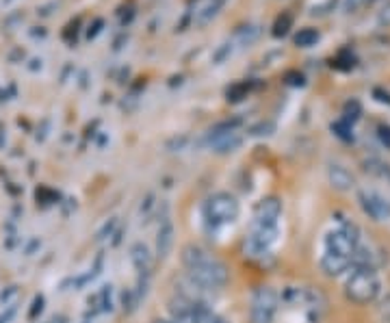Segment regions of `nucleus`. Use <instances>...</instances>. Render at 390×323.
I'll use <instances>...</instances> for the list:
<instances>
[{
    "instance_id": "nucleus-9",
    "label": "nucleus",
    "mask_w": 390,
    "mask_h": 323,
    "mask_svg": "<svg viewBox=\"0 0 390 323\" xmlns=\"http://www.w3.org/2000/svg\"><path fill=\"white\" fill-rule=\"evenodd\" d=\"M171 245H174V224L169 217H165L159 226V235H156V256L161 260L167 258Z\"/></svg>"
},
{
    "instance_id": "nucleus-4",
    "label": "nucleus",
    "mask_w": 390,
    "mask_h": 323,
    "mask_svg": "<svg viewBox=\"0 0 390 323\" xmlns=\"http://www.w3.org/2000/svg\"><path fill=\"white\" fill-rule=\"evenodd\" d=\"M280 306L277 291L271 286H258L252 295V306H249V321L252 323H273Z\"/></svg>"
},
{
    "instance_id": "nucleus-17",
    "label": "nucleus",
    "mask_w": 390,
    "mask_h": 323,
    "mask_svg": "<svg viewBox=\"0 0 390 323\" xmlns=\"http://www.w3.org/2000/svg\"><path fill=\"white\" fill-rule=\"evenodd\" d=\"M258 35H260L258 26H252V24H249V26H243V28H239V33H237V37L241 39V43H243V46L254 43Z\"/></svg>"
},
{
    "instance_id": "nucleus-7",
    "label": "nucleus",
    "mask_w": 390,
    "mask_h": 323,
    "mask_svg": "<svg viewBox=\"0 0 390 323\" xmlns=\"http://www.w3.org/2000/svg\"><path fill=\"white\" fill-rule=\"evenodd\" d=\"M280 215H282V202L277 197H264L256 204L254 211V224L262 226H277Z\"/></svg>"
},
{
    "instance_id": "nucleus-11",
    "label": "nucleus",
    "mask_w": 390,
    "mask_h": 323,
    "mask_svg": "<svg viewBox=\"0 0 390 323\" xmlns=\"http://www.w3.org/2000/svg\"><path fill=\"white\" fill-rule=\"evenodd\" d=\"M130 258H133V263H135V267H137V271L142 273V275H150V267H152V263H150V252H148V248L146 245H142V243H137L135 248L130 250Z\"/></svg>"
},
{
    "instance_id": "nucleus-21",
    "label": "nucleus",
    "mask_w": 390,
    "mask_h": 323,
    "mask_svg": "<svg viewBox=\"0 0 390 323\" xmlns=\"http://www.w3.org/2000/svg\"><path fill=\"white\" fill-rule=\"evenodd\" d=\"M378 137H380L382 146H386V150H390V126L388 124L378 126Z\"/></svg>"
},
{
    "instance_id": "nucleus-25",
    "label": "nucleus",
    "mask_w": 390,
    "mask_h": 323,
    "mask_svg": "<svg viewBox=\"0 0 390 323\" xmlns=\"http://www.w3.org/2000/svg\"><path fill=\"white\" fill-rule=\"evenodd\" d=\"M373 94L378 96V100H380V102H386V104H390V94H386V91H382V89H376V91H373Z\"/></svg>"
},
{
    "instance_id": "nucleus-14",
    "label": "nucleus",
    "mask_w": 390,
    "mask_h": 323,
    "mask_svg": "<svg viewBox=\"0 0 390 323\" xmlns=\"http://www.w3.org/2000/svg\"><path fill=\"white\" fill-rule=\"evenodd\" d=\"M319 39L321 35L317 28H302L300 33L295 35V46H300V48H312Z\"/></svg>"
},
{
    "instance_id": "nucleus-15",
    "label": "nucleus",
    "mask_w": 390,
    "mask_h": 323,
    "mask_svg": "<svg viewBox=\"0 0 390 323\" xmlns=\"http://www.w3.org/2000/svg\"><path fill=\"white\" fill-rule=\"evenodd\" d=\"M195 323H230V321H226L224 317L213 313L204 302H199L197 311H195Z\"/></svg>"
},
{
    "instance_id": "nucleus-16",
    "label": "nucleus",
    "mask_w": 390,
    "mask_h": 323,
    "mask_svg": "<svg viewBox=\"0 0 390 323\" xmlns=\"http://www.w3.org/2000/svg\"><path fill=\"white\" fill-rule=\"evenodd\" d=\"M342 121H347V124H353V121H358L360 119V115H362V106H360V102L358 100H349L347 104H345V109H342Z\"/></svg>"
},
{
    "instance_id": "nucleus-23",
    "label": "nucleus",
    "mask_w": 390,
    "mask_h": 323,
    "mask_svg": "<svg viewBox=\"0 0 390 323\" xmlns=\"http://www.w3.org/2000/svg\"><path fill=\"white\" fill-rule=\"evenodd\" d=\"M41 311H43V297L37 295V297L33 300V309H30V313H28V319H35L37 313H41Z\"/></svg>"
},
{
    "instance_id": "nucleus-2",
    "label": "nucleus",
    "mask_w": 390,
    "mask_h": 323,
    "mask_svg": "<svg viewBox=\"0 0 390 323\" xmlns=\"http://www.w3.org/2000/svg\"><path fill=\"white\" fill-rule=\"evenodd\" d=\"M380 293H382V280L376 269H353L345 282L347 300L358 306L376 302Z\"/></svg>"
},
{
    "instance_id": "nucleus-19",
    "label": "nucleus",
    "mask_w": 390,
    "mask_h": 323,
    "mask_svg": "<svg viewBox=\"0 0 390 323\" xmlns=\"http://www.w3.org/2000/svg\"><path fill=\"white\" fill-rule=\"evenodd\" d=\"M364 165H367V172H373V174H378V176L390 180V165H384L382 161H376V159H373V161H367Z\"/></svg>"
},
{
    "instance_id": "nucleus-3",
    "label": "nucleus",
    "mask_w": 390,
    "mask_h": 323,
    "mask_svg": "<svg viewBox=\"0 0 390 323\" xmlns=\"http://www.w3.org/2000/svg\"><path fill=\"white\" fill-rule=\"evenodd\" d=\"M239 213H241L239 199L234 197L232 193H226V191L213 193L204 202V217L213 228L232 224L234 219L239 217Z\"/></svg>"
},
{
    "instance_id": "nucleus-10",
    "label": "nucleus",
    "mask_w": 390,
    "mask_h": 323,
    "mask_svg": "<svg viewBox=\"0 0 390 323\" xmlns=\"http://www.w3.org/2000/svg\"><path fill=\"white\" fill-rule=\"evenodd\" d=\"M351 267V258H345V256H336V254H323L321 258V269L327 273V275H340L342 271H347Z\"/></svg>"
},
{
    "instance_id": "nucleus-13",
    "label": "nucleus",
    "mask_w": 390,
    "mask_h": 323,
    "mask_svg": "<svg viewBox=\"0 0 390 323\" xmlns=\"http://www.w3.org/2000/svg\"><path fill=\"white\" fill-rule=\"evenodd\" d=\"M293 22H295V18H293V13L291 11H282L277 15V20L273 22V37H284V35H289V30L293 28Z\"/></svg>"
},
{
    "instance_id": "nucleus-27",
    "label": "nucleus",
    "mask_w": 390,
    "mask_h": 323,
    "mask_svg": "<svg viewBox=\"0 0 390 323\" xmlns=\"http://www.w3.org/2000/svg\"><path fill=\"white\" fill-rule=\"evenodd\" d=\"M152 323H176L174 319H154Z\"/></svg>"
},
{
    "instance_id": "nucleus-6",
    "label": "nucleus",
    "mask_w": 390,
    "mask_h": 323,
    "mask_svg": "<svg viewBox=\"0 0 390 323\" xmlns=\"http://www.w3.org/2000/svg\"><path fill=\"white\" fill-rule=\"evenodd\" d=\"M237 126V121L234 124H222L217 126L215 130H211V137H208V144L215 152H220V155H228V152H234L239 146H241V135L234 130Z\"/></svg>"
},
{
    "instance_id": "nucleus-24",
    "label": "nucleus",
    "mask_w": 390,
    "mask_h": 323,
    "mask_svg": "<svg viewBox=\"0 0 390 323\" xmlns=\"http://www.w3.org/2000/svg\"><path fill=\"white\" fill-rule=\"evenodd\" d=\"M286 79H289L291 85H304V76L298 74V72H289V74H286Z\"/></svg>"
},
{
    "instance_id": "nucleus-22",
    "label": "nucleus",
    "mask_w": 390,
    "mask_h": 323,
    "mask_svg": "<svg viewBox=\"0 0 390 323\" xmlns=\"http://www.w3.org/2000/svg\"><path fill=\"white\" fill-rule=\"evenodd\" d=\"M378 24L380 26H390V0L382 7V11L378 13Z\"/></svg>"
},
{
    "instance_id": "nucleus-8",
    "label": "nucleus",
    "mask_w": 390,
    "mask_h": 323,
    "mask_svg": "<svg viewBox=\"0 0 390 323\" xmlns=\"http://www.w3.org/2000/svg\"><path fill=\"white\" fill-rule=\"evenodd\" d=\"M327 178H330V184L336 191H351L355 187L353 174L347 167H342L338 163H332L330 167H327Z\"/></svg>"
},
{
    "instance_id": "nucleus-5",
    "label": "nucleus",
    "mask_w": 390,
    "mask_h": 323,
    "mask_svg": "<svg viewBox=\"0 0 390 323\" xmlns=\"http://www.w3.org/2000/svg\"><path fill=\"white\" fill-rule=\"evenodd\" d=\"M358 202H360L362 211L369 215L371 219H376V222L390 219V202L384 195H380L378 191L362 189L360 193H358Z\"/></svg>"
},
{
    "instance_id": "nucleus-1",
    "label": "nucleus",
    "mask_w": 390,
    "mask_h": 323,
    "mask_svg": "<svg viewBox=\"0 0 390 323\" xmlns=\"http://www.w3.org/2000/svg\"><path fill=\"white\" fill-rule=\"evenodd\" d=\"M182 265L186 269L191 284L204 291L222 288L230 280V269L224 260H220L206 248H202V245H195V243H189L182 248Z\"/></svg>"
},
{
    "instance_id": "nucleus-20",
    "label": "nucleus",
    "mask_w": 390,
    "mask_h": 323,
    "mask_svg": "<svg viewBox=\"0 0 390 323\" xmlns=\"http://www.w3.org/2000/svg\"><path fill=\"white\" fill-rule=\"evenodd\" d=\"M247 96V85L245 83H237V85H232L228 89V100L230 102H239Z\"/></svg>"
},
{
    "instance_id": "nucleus-12",
    "label": "nucleus",
    "mask_w": 390,
    "mask_h": 323,
    "mask_svg": "<svg viewBox=\"0 0 390 323\" xmlns=\"http://www.w3.org/2000/svg\"><path fill=\"white\" fill-rule=\"evenodd\" d=\"M222 5H224V0H199L197 7H195V20L199 24L208 22L213 15L222 9Z\"/></svg>"
},
{
    "instance_id": "nucleus-18",
    "label": "nucleus",
    "mask_w": 390,
    "mask_h": 323,
    "mask_svg": "<svg viewBox=\"0 0 390 323\" xmlns=\"http://www.w3.org/2000/svg\"><path fill=\"white\" fill-rule=\"evenodd\" d=\"M332 130H334V135L338 137V139H342V141H353L351 124H347V121H336V124H332Z\"/></svg>"
},
{
    "instance_id": "nucleus-26",
    "label": "nucleus",
    "mask_w": 390,
    "mask_h": 323,
    "mask_svg": "<svg viewBox=\"0 0 390 323\" xmlns=\"http://www.w3.org/2000/svg\"><path fill=\"white\" fill-rule=\"evenodd\" d=\"M15 315V309H13V306H11V309H9V313L7 315H3V317H0V323H5V321H9L11 317Z\"/></svg>"
}]
</instances>
